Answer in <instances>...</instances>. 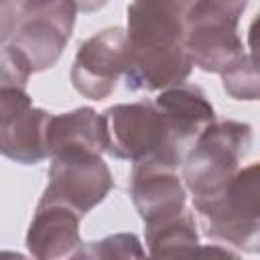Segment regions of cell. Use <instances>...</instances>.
<instances>
[{
  "mask_svg": "<svg viewBox=\"0 0 260 260\" xmlns=\"http://www.w3.org/2000/svg\"><path fill=\"white\" fill-rule=\"evenodd\" d=\"M258 162L240 167L219 189L193 195L201 234L246 254L260 250V177Z\"/></svg>",
  "mask_w": 260,
  "mask_h": 260,
  "instance_id": "6da1fadb",
  "label": "cell"
},
{
  "mask_svg": "<svg viewBox=\"0 0 260 260\" xmlns=\"http://www.w3.org/2000/svg\"><path fill=\"white\" fill-rule=\"evenodd\" d=\"M248 2L250 0H197L189 8L183 45L195 67L205 73H221L246 53L238 24Z\"/></svg>",
  "mask_w": 260,
  "mask_h": 260,
  "instance_id": "7a4b0ae2",
  "label": "cell"
},
{
  "mask_svg": "<svg viewBox=\"0 0 260 260\" xmlns=\"http://www.w3.org/2000/svg\"><path fill=\"white\" fill-rule=\"evenodd\" d=\"M104 126V152L118 160H160L179 169L171 150L167 124L150 100L132 104H116L102 114Z\"/></svg>",
  "mask_w": 260,
  "mask_h": 260,
  "instance_id": "3957f363",
  "label": "cell"
},
{
  "mask_svg": "<svg viewBox=\"0 0 260 260\" xmlns=\"http://www.w3.org/2000/svg\"><path fill=\"white\" fill-rule=\"evenodd\" d=\"M254 142L252 126L221 120L207 126L181 162V179L193 195H205L230 181Z\"/></svg>",
  "mask_w": 260,
  "mask_h": 260,
  "instance_id": "277c9868",
  "label": "cell"
},
{
  "mask_svg": "<svg viewBox=\"0 0 260 260\" xmlns=\"http://www.w3.org/2000/svg\"><path fill=\"white\" fill-rule=\"evenodd\" d=\"M73 0H24L16 8L10 45L24 57L32 73L51 69L63 55L75 26Z\"/></svg>",
  "mask_w": 260,
  "mask_h": 260,
  "instance_id": "5b68a950",
  "label": "cell"
},
{
  "mask_svg": "<svg viewBox=\"0 0 260 260\" xmlns=\"http://www.w3.org/2000/svg\"><path fill=\"white\" fill-rule=\"evenodd\" d=\"M49 183L41 201H55L71 207L81 217L89 213L114 187L110 167L95 152H65L51 158Z\"/></svg>",
  "mask_w": 260,
  "mask_h": 260,
  "instance_id": "8992f818",
  "label": "cell"
},
{
  "mask_svg": "<svg viewBox=\"0 0 260 260\" xmlns=\"http://www.w3.org/2000/svg\"><path fill=\"white\" fill-rule=\"evenodd\" d=\"M126 30L122 26H112L91 35L79 45L69 77L77 93L100 102L116 89L118 79L126 71Z\"/></svg>",
  "mask_w": 260,
  "mask_h": 260,
  "instance_id": "52a82bcc",
  "label": "cell"
},
{
  "mask_svg": "<svg viewBox=\"0 0 260 260\" xmlns=\"http://www.w3.org/2000/svg\"><path fill=\"white\" fill-rule=\"evenodd\" d=\"M187 12L175 0H132L126 45L130 53H167L183 45Z\"/></svg>",
  "mask_w": 260,
  "mask_h": 260,
  "instance_id": "ba28073f",
  "label": "cell"
},
{
  "mask_svg": "<svg viewBox=\"0 0 260 260\" xmlns=\"http://www.w3.org/2000/svg\"><path fill=\"white\" fill-rule=\"evenodd\" d=\"M154 104L165 118L171 150L181 167L201 132L215 122V110L199 85L185 81L162 89Z\"/></svg>",
  "mask_w": 260,
  "mask_h": 260,
  "instance_id": "9c48e42d",
  "label": "cell"
},
{
  "mask_svg": "<svg viewBox=\"0 0 260 260\" xmlns=\"http://www.w3.org/2000/svg\"><path fill=\"white\" fill-rule=\"evenodd\" d=\"M128 191L144 223L169 217L187 203V187L177 169L160 160L134 162Z\"/></svg>",
  "mask_w": 260,
  "mask_h": 260,
  "instance_id": "30bf717a",
  "label": "cell"
},
{
  "mask_svg": "<svg viewBox=\"0 0 260 260\" xmlns=\"http://www.w3.org/2000/svg\"><path fill=\"white\" fill-rule=\"evenodd\" d=\"M79 219L81 215L71 207L39 199L26 232V248L30 256L39 260L73 256L83 244L79 236Z\"/></svg>",
  "mask_w": 260,
  "mask_h": 260,
  "instance_id": "8fae6325",
  "label": "cell"
},
{
  "mask_svg": "<svg viewBox=\"0 0 260 260\" xmlns=\"http://www.w3.org/2000/svg\"><path fill=\"white\" fill-rule=\"evenodd\" d=\"M193 63L185 47L167 53H130L124 71L126 89L162 91L183 83L191 75Z\"/></svg>",
  "mask_w": 260,
  "mask_h": 260,
  "instance_id": "7c38bea8",
  "label": "cell"
},
{
  "mask_svg": "<svg viewBox=\"0 0 260 260\" xmlns=\"http://www.w3.org/2000/svg\"><path fill=\"white\" fill-rule=\"evenodd\" d=\"M104 152V126L102 116L81 106L49 118L47 124V154L49 158L65 152Z\"/></svg>",
  "mask_w": 260,
  "mask_h": 260,
  "instance_id": "4fadbf2b",
  "label": "cell"
},
{
  "mask_svg": "<svg viewBox=\"0 0 260 260\" xmlns=\"http://www.w3.org/2000/svg\"><path fill=\"white\" fill-rule=\"evenodd\" d=\"M51 114L43 108H30L16 120L0 128V154L20 162L37 165L47 154V124Z\"/></svg>",
  "mask_w": 260,
  "mask_h": 260,
  "instance_id": "5bb4252c",
  "label": "cell"
},
{
  "mask_svg": "<svg viewBox=\"0 0 260 260\" xmlns=\"http://www.w3.org/2000/svg\"><path fill=\"white\" fill-rule=\"evenodd\" d=\"M144 242L148 254L154 258L193 254L199 248V234L193 211L183 207L169 217L144 223Z\"/></svg>",
  "mask_w": 260,
  "mask_h": 260,
  "instance_id": "9a60e30c",
  "label": "cell"
},
{
  "mask_svg": "<svg viewBox=\"0 0 260 260\" xmlns=\"http://www.w3.org/2000/svg\"><path fill=\"white\" fill-rule=\"evenodd\" d=\"M223 89L234 100H246L256 102L258 100V69L254 55H240L230 67H225L221 73Z\"/></svg>",
  "mask_w": 260,
  "mask_h": 260,
  "instance_id": "2e32d148",
  "label": "cell"
},
{
  "mask_svg": "<svg viewBox=\"0 0 260 260\" xmlns=\"http://www.w3.org/2000/svg\"><path fill=\"white\" fill-rule=\"evenodd\" d=\"M144 250L136 234H112L77 248L71 258H142Z\"/></svg>",
  "mask_w": 260,
  "mask_h": 260,
  "instance_id": "e0dca14e",
  "label": "cell"
},
{
  "mask_svg": "<svg viewBox=\"0 0 260 260\" xmlns=\"http://www.w3.org/2000/svg\"><path fill=\"white\" fill-rule=\"evenodd\" d=\"M16 28V6L10 0H0V45L12 37Z\"/></svg>",
  "mask_w": 260,
  "mask_h": 260,
  "instance_id": "ac0fdd59",
  "label": "cell"
},
{
  "mask_svg": "<svg viewBox=\"0 0 260 260\" xmlns=\"http://www.w3.org/2000/svg\"><path fill=\"white\" fill-rule=\"evenodd\" d=\"M75 6H77V12H98L100 8H104L108 4V0H73Z\"/></svg>",
  "mask_w": 260,
  "mask_h": 260,
  "instance_id": "d6986e66",
  "label": "cell"
},
{
  "mask_svg": "<svg viewBox=\"0 0 260 260\" xmlns=\"http://www.w3.org/2000/svg\"><path fill=\"white\" fill-rule=\"evenodd\" d=\"M175 2H177V4H179L183 10H185V12H189V8H191V6H193L197 0H175Z\"/></svg>",
  "mask_w": 260,
  "mask_h": 260,
  "instance_id": "ffe728a7",
  "label": "cell"
},
{
  "mask_svg": "<svg viewBox=\"0 0 260 260\" xmlns=\"http://www.w3.org/2000/svg\"><path fill=\"white\" fill-rule=\"evenodd\" d=\"M10 2H12V4H14V6H16V8H18V6H20V4H22V2H24V0H10Z\"/></svg>",
  "mask_w": 260,
  "mask_h": 260,
  "instance_id": "44dd1931",
  "label": "cell"
}]
</instances>
